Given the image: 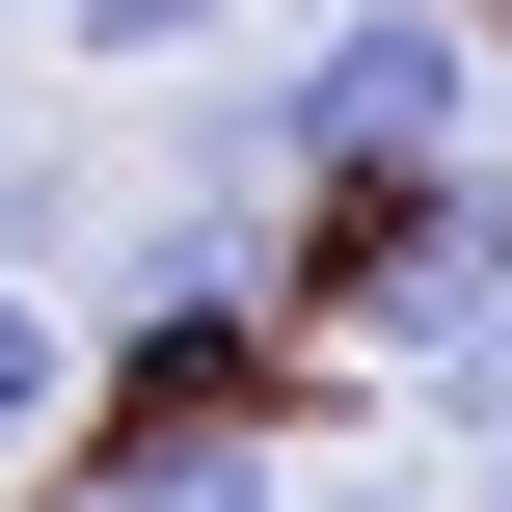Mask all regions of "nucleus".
Returning a JSON list of instances; mask_svg holds the SVG:
<instances>
[{
  "label": "nucleus",
  "instance_id": "obj_1",
  "mask_svg": "<svg viewBox=\"0 0 512 512\" xmlns=\"http://www.w3.org/2000/svg\"><path fill=\"white\" fill-rule=\"evenodd\" d=\"M270 297L324 324V351H459L512 297V162H405V189H297V243H270Z\"/></svg>",
  "mask_w": 512,
  "mask_h": 512
},
{
  "label": "nucleus",
  "instance_id": "obj_2",
  "mask_svg": "<svg viewBox=\"0 0 512 512\" xmlns=\"http://www.w3.org/2000/svg\"><path fill=\"white\" fill-rule=\"evenodd\" d=\"M270 108H297V189L486 162V0H324V27H270Z\"/></svg>",
  "mask_w": 512,
  "mask_h": 512
},
{
  "label": "nucleus",
  "instance_id": "obj_3",
  "mask_svg": "<svg viewBox=\"0 0 512 512\" xmlns=\"http://www.w3.org/2000/svg\"><path fill=\"white\" fill-rule=\"evenodd\" d=\"M27 512H297V459H270V405H108V432H54Z\"/></svg>",
  "mask_w": 512,
  "mask_h": 512
},
{
  "label": "nucleus",
  "instance_id": "obj_4",
  "mask_svg": "<svg viewBox=\"0 0 512 512\" xmlns=\"http://www.w3.org/2000/svg\"><path fill=\"white\" fill-rule=\"evenodd\" d=\"M54 27H81V81H216L270 0H54Z\"/></svg>",
  "mask_w": 512,
  "mask_h": 512
},
{
  "label": "nucleus",
  "instance_id": "obj_5",
  "mask_svg": "<svg viewBox=\"0 0 512 512\" xmlns=\"http://www.w3.org/2000/svg\"><path fill=\"white\" fill-rule=\"evenodd\" d=\"M81 432V297H0V486H54Z\"/></svg>",
  "mask_w": 512,
  "mask_h": 512
},
{
  "label": "nucleus",
  "instance_id": "obj_6",
  "mask_svg": "<svg viewBox=\"0 0 512 512\" xmlns=\"http://www.w3.org/2000/svg\"><path fill=\"white\" fill-rule=\"evenodd\" d=\"M432 405H459V432H512V297L459 324V351H432Z\"/></svg>",
  "mask_w": 512,
  "mask_h": 512
},
{
  "label": "nucleus",
  "instance_id": "obj_7",
  "mask_svg": "<svg viewBox=\"0 0 512 512\" xmlns=\"http://www.w3.org/2000/svg\"><path fill=\"white\" fill-rule=\"evenodd\" d=\"M297 512H459V486H405V459H324V486H297Z\"/></svg>",
  "mask_w": 512,
  "mask_h": 512
},
{
  "label": "nucleus",
  "instance_id": "obj_8",
  "mask_svg": "<svg viewBox=\"0 0 512 512\" xmlns=\"http://www.w3.org/2000/svg\"><path fill=\"white\" fill-rule=\"evenodd\" d=\"M459 512H512V432H486V486H459Z\"/></svg>",
  "mask_w": 512,
  "mask_h": 512
},
{
  "label": "nucleus",
  "instance_id": "obj_9",
  "mask_svg": "<svg viewBox=\"0 0 512 512\" xmlns=\"http://www.w3.org/2000/svg\"><path fill=\"white\" fill-rule=\"evenodd\" d=\"M0 27H27V0H0Z\"/></svg>",
  "mask_w": 512,
  "mask_h": 512
}]
</instances>
